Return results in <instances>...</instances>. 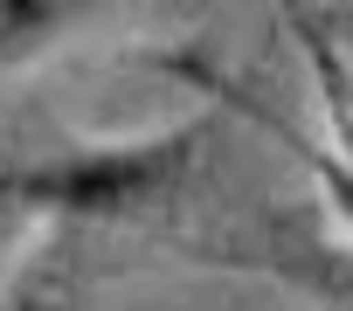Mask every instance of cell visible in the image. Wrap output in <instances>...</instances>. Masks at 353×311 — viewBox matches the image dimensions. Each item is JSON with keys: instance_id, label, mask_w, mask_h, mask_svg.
<instances>
[{"instance_id": "cell-1", "label": "cell", "mask_w": 353, "mask_h": 311, "mask_svg": "<svg viewBox=\"0 0 353 311\" xmlns=\"http://www.w3.org/2000/svg\"><path fill=\"white\" fill-rule=\"evenodd\" d=\"M194 125L181 131H159V138H139V145H104V152H70V160H49V167H8L0 173V194H14L28 215H97V222H118V215H152L159 201L181 194L188 167H194Z\"/></svg>"}, {"instance_id": "cell-3", "label": "cell", "mask_w": 353, "mask_h": 311, "mask_svg": "<svg viewBox=\"0 0 353 311\" xmlns=\"http://www.w3.org/2000/svg\"><path fill=\"white\" fill-rule=\"evenodd\" d=\"M90 14H97V0H0V69L56 49Z\"/></svg>"}, {"instance_id": "cell-5", "label": "cell", "mask_w": 353, "mask_h": 311, "mask_svg": "<svg viewBox=\"0 0 353 311\" xmlns=\"http://www.w3.org/2000/svg\"><path fill=\"white\" fill-rule=\"evenodd\" d=\"M325 14H332V8H325ZM332 28H339V35L353 42V8H346V14H332Z\"/></svg>"}, {"instance_id": "cell-4", "label": "cell", "mask_w": 353, "mask_h": 311, "mask_svg": "<svg viewBox=\"0 0 353 311\" xmlns=\"http://www.w3.org/2000/svg\"><path fill=\"white\" fill-rule=\"evenodd\" d=\"M28 222H35V215H28L14 194H0V263H8V249L21 242V228H28Z\"/></svg>"}, {"instance_id": "cell-2", "label": "cell", "mask_w": 353, "mask_h": 311, "mask_svg": "<svg viewBox=\"0 0 353 311\" xmlns=\"http://www.w3.org/2000/svg\"><path fill=\"white\" fill-rule=\"evenodd\" d=\"M277 8H284V28H291V42H298V56L312 69V97H319V118L332 131L325 152L353 173V42L332 28L325 8H312V0H277Z\"/></svg>"}]
</instances>
